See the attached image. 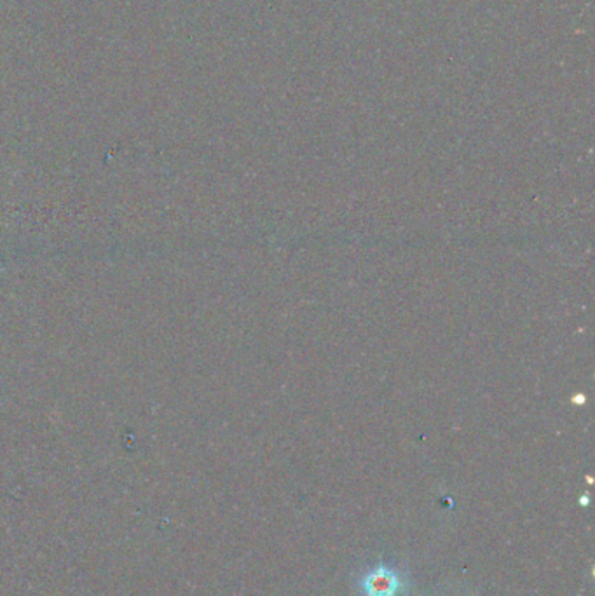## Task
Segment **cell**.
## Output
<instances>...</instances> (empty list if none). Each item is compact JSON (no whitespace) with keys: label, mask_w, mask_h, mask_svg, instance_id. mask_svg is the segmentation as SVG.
<instances>
[{"label":"cell","mask_w":595,"mask_h":596,"mask_svg":"<svg viewBox=\"0 0 595 596\" xmlns=\"http://www.w3.org/2000/svg\"><path fill=\"white\" fill-rule=\"evenodd\" d=\"M398 588L397 575L379 567L363 579V590L369 596H393Z\"/></svg>","instance_id":"cell-1"}]
</instances>
